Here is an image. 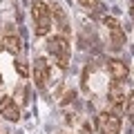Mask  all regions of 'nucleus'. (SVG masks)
Listing matches in <instances>:
<instances>
[{"mask_svg":"<svg viewBox=\"0 0 134 134\" xmlns=\"http://www.w3.org/2000/svg\"><path fill=\"white\" fill-rule=\"evenodd\" d=\"M107 98H110V103H112L114 107H123V103H125V96H123V92H121L119 85H112V87H110Z\"/></svg>","mask_w":134,"mask_h":134,"instance_id":"9","label":"nucleus"},{"mask_svg":"<svg viewBox=\"0 0 134 134\" xmlns=\"http://www.w3.org/2000/svg\"><path fill=\"white\" fill-rule=\"evenodd\" d=\"M34 81H36V85L43 90L45 85H47V81H49V67H47V60L45 58H36L34 60Z\"/></svg>","mask_w":134,"mask_h":134,"instance_id":"6","label":"nucleus"},{"mask_svg":"<svg viewBox=\"0 0 134 134\" xmlns=\"http://www.w3.org/2000/svg\"><path fill=\"white\" fill-rule=\"evenodd\" d=\"M107 72H110V76L114 78V81H125V78L130 76V69L125 67L123 60H110L107 63Z\"/></svg>","mask_w":134,"mask_h":134,"instance_id":"7","label":"nucleus"},{"mask_svg":"<svg viewBox=\"0 0 134 134\" xmlns=\"http://www.w3.org/2000/svg\"><path fill=\"white\" fill-rule=\"evenodd\" d=\"M31 16H34V25H36V34L38 36H47L49 27H52V14H49V7L40 0H36L31 7Z\"/></svg>","mask_w":134,"mask_h":134,"instance_id":"2","label":"nucleus"},{"mask_svg":"<svg viewBox=\"0 0 134 134\" xmlns=\"http://www.w3.org/2000/svg\"><path fill=\"white\" fill-rule=\"evenodd\" d=\"M47 52L56 60L58 67H63V69L67 67V63H69V43H67L65 36H52L47 40Z\"/></svg>","mask_w":134,"mask_h":134,"instance_id":"1","label":"nucleus"},{"mask_svg":"<svg viewBox=\"0 0 134 134\" xmlns=\"http://www.w3.org/2000/svg\"><path fill=\"white\" fill-rule=\"evenodd\" d=\"M96 127L100 134H119L121 132V121L112 112H100L96 116Z\"/></svg>","mask_w":134,"mask_h":134,"instance_id":"3","label":"nucleus"},{"mask_svg":"<svg viewBox=\"0 0 134 134\" xmlns=\"http://www.w3.org/2000/svg\"><path fill=\"white\" fill-rule=\"evenodd\" d=\"M83 7H87V9H94L96 5H98V0H78Z\"/></svg>","mask_w":134,"mask_h":134,"instance_id":"12","label":"nucleus"},{"mask_svg":"<svg viewBox=\"0 0 134 134\" xmlns=\"http://www.w3.org/2000/svg\"><path fill=\"white\" fill-rule=\"evenodd\" d=\"M125 114L134 116V92H130V96L125 98Z\"/></svg>","mask_w":134,"mask_h":134,"instance_id":"10","label":"nucleus"},{"mask_svg":"<svg viewBox=\"0 0 134 134\" xmlns=\"http://www.w3.org/2000/svg\"><path fill=\"white\" fill-rule=\"evenodd\" d=\"M16 72H18L23 78H27V76H29V69H27V65H25V63H20V60H16Z\"/></svg>","mask_w":134,"mask_h":134,"instance_id":"11","label":"nucleus"},{"mask_svg":"<svg viewBox=\"0 0 134 134\" xmlns=\"http://www.w3.org/2000/svg\"><path fill=\"white\" fill-rule=\"evenodd\" d=\"M0 114L5 116L7 121L16 123V121L20 119V107H18V103H16L14 98H9V96L0 98Z\"/></svg>","mask_w":134,"mask_h":134,"instance_id":"5","label":"nucleus"},{"mask_svg":"<svg viewBox=\"0 0 134 134\" xmlns=\"http://www.w3.org/2000/svg\"><path fill=\"white\" fill-rule=\"evenodd\" d=\"M105 27L110 29V36H112V49H121L123 47V43H125V34H123V29H121V25H119V20L116 18H105Z\"/></svg>","mask_w":134,"mask_h":134,"instance_id":"4","label":"nucleus"},{"mask_svg":"<svg viewBox=\"0 0 134 134\" xmlns=\"http://www.w3.org/2000/svg\"><path fill=\"white\" fill-rule=\"evenodd\" d=\"M0 45H2L7 52H11V54H18L20 47H23V43H20L18 36H5V38L0 40Z\"/></svg>","mask_w":134,"mask_h":134,"instance_id":"8","label":"nucleus"},{"mask_svg":"<svg viewBox=\"0 0 134 134\" xmlns=\"http://www.w3.org/2000/svg\"><path fill=\"white\" fill-rule=\"evenodd\" d=\"M0 85H2V76H0Z\"/></svg>","mask_w":134,"mask_h":134,"instance_id":"15","label":"nucleus"},{"mask_svg":"<svg viewBox=\"0 0 134 134\" xmlns=\"http://www.w3.org/2000/svg\"><path fill=\"white\" fill-rule=\"evenodd\" d=\"M78 134H92V127H90V125H83V127H81V132H78Z\"/></svg>","mask_w":134,"mask_h":134,"instance_id":"13","label":"nucleus"},{"mask_svg":"<svg viewBox=\"0 0 134 134\" xmlns=\"http://www.w3.org/2000/svg\"><path fill=\"white\" fill-rule=\"evenodd\" d=\"M132 25H134V11H132Z\"/></svg>","mask_w":134,"mask_h":134,"instance_id":"14","label":"nucleus"}]
</instances>
